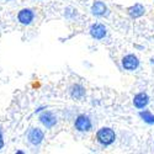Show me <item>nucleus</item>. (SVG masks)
Masks as SVG:
<instances>
[{"mask_svg": "<svg viewBox=\"0 0 154 154\" xmlns=\"http://www.w3.org/2000/svg\"><path fill=\"white\" fill-rule=\"evenodd\" d=\"M95 139L96 142L104 148H107V147H111L117 139V134L115 132L113 128L111 127H101L96 131L95 133Z\"/></svg>", "mask_w": 154, "mask_h": 154, "instance_id": "f257e3e1", "label": "nucleus"}, {"mask_svg": "<svg viewBox=\"0 0 154 154\" xmlns=\"http://www.w3.org/2000/svg\"><path fill=\"white\" fill-rule=\"evenodd\" d=\"M94 128L93 119L88 113H79L74 119V130L79 133H88L91 132Z\"/></svg>", "mask_w": 154, "mask_h": 154, "instance_id": "f03ea898", "label": "nucleus"}, {"mask_svg": "<svg viewBox=\"0 0 154 154\" xmlns=\"http://www.w3.org/2000/svg\"><path fill=\"white\" fill-rule=\"evenodd\" d=\"M27 142L33 147H40L45 140V132L38 127H31L27 131Z\"/></svg>", "mask_w": 154, "mask_h": 154, "instance_id": "7ed1b4c3", "label": "nucleus"}, {"mask_svg": "<svg viewBox=\"0 0 154 154\" xmlns=\"http://www.w3.org/2000/svg\"><path fill=\"white\" fill-rule=\"evenodd\" d=\"M38 120H40L41 125L47 128V130H52L53 127L57 126L58 123V117L57 115L53 112V111H49V110H46V111H42L38 116Z\"/></svg>", "mask_w": 154, "mask_h": 154, "instance_id": "20e7f679", "label": "nucleus"}, {"mask_svg": "<svg viewBox=\"0 0 154 154\" xmlns=\"http://www.w3.org/2000/svg\"><path fill=\"white\" fill-rule=\"evenodd\" d=\"M121 66L127 72H134L139 68L140 60L134 53H127L121 59Z\"/></svg>", "mask_w": 154, "mask_h": 154, "instance_id": "39448f33", "label": "nucleus"}, {"mask_svg": "<svg viewBox=\"0 0 154 154\" xmlns=\"http://www.w3.org/2000/svg\"><path fill=\"white\" fill-rule=\"evenodd\" d=\"M89 35L95 41H102L107 36V27L101 22H94L89 27Z\"/></svg>", "mask_w": 154, "mask_h": 154, "instance_id": "423d86ee", "label": "nucleus"}, {"mask_svg": "<svg viewBox=\"0 0 154 154\" xmlns=\"http://www.w3.org/2000/svg\"><path fill=\"white\" fill-rule=\"evenodd\" d=\"M68 94H69L70 99H73L75 101H84L86 97V89L80 83H74L69 86Z\"/></svg>", "mask_w": 154, "mask_h": 154, "instance_id": "0eeeda50", "label": "nucleus"}, {"mask_svg": "<svg viewBox=\"0 0 154 154\" xmlns=\"http://www.w3.org/2000/svg\"><path fill=\"white\" fill-rule=\"evenodd\" d=\"M90 12L95 17H106L110 14V10L109 6L102 0H96L90 6Z\"/></svg>", "mask_w": 154, "mask_h": 154, "instance_id": "6e6552de", "label": "nucleus"}, {"mask_svg": "<svg viewBox=\"0 0 154 154\" xmlns=\"http://www.w3.org/2000/svg\"><path fill=\"white\" fill-rule=\"evenodd\" d=\"M35 17H36L35 11L30 8H23L17 12V21L21 25H23V26H29V25H31L35 21Z\"/></svg>", "mask_w": 154, "mask_h": 154, "instance_id": "1a4fd4ad", "label": "nucleus"}, {"mask_svg": "<svg viewBox=\"0 0 154 154\" xmlns=\"http://www.w3.org/2000/svg\"><path fill=\"white\" fill-rule=\"evenodd\" d=\"M150 102V96L148 95V93L146 91H139L137 93L133 99H132V104L137 110H143L147 109Z\"/></svg>", "mask_w": 154, "mask_h": 154, "instance_id": "9d476101", "label": "nucleus"}, {"mask_svg": "<svg viewBox=\"0 0 154 154\" xmlns=\"http://www.w3.org/2000/svg\"><path fill=\"white\" fill-rule=\"evenodd\" d=\"M127 14L133 20L139 19L146 14V6L143 4H140V3H136V4H133L132 6H130L127 9Z\"/></svg>", "mask_w": 154, "mask_h": 154, "instance_id": "9b49d317", "label": "nucleus"}, {"mask_svg": "<svg viewBox=\"0 0 154 154\" xmlns=\"http://www.w3.org/2000/svg\"><path fill=\"white\" fill-rule=\"evenodd\" d=\"M138 116H139V119L142 120L144 123H147L149 126H154V113L150 110H147V109L139 110Z\"/></svg>", "mask_w": 154, "mask_h": 154, "instance_id": "f8f14e48", "label": "nucleus"}, {"mask_svg": "<svg viewBox=\"0 0 154 154\" xmlns=\"http://www.w3.org/2000/svg\"><path fill=\"white\" fill-rule=\"evenodd\" d=\"M3 147H4V131L2 126H0V149H3Z\"/></svg>", "mask_w": 154, "mask_h": 154, "instance_id": "ddd939ff", "label": "nucleus"}, {"mask_svg": "<svg viewBox=\"0 0 154 154\" xmlns=\"http://www.w3.org/2000/svg\"><path fill=\"white\" fill-rule=\"evenodd\" d=\"M16 153H17V154H23L25 152H23V150H16Z\"/></svg>", "mask_w": 154, "mask_h": 154, "instance_id": "4468645a", "label": "nucleus"}, {"mask_svg": "<svg viewBox=\"0 0 154 154\" xmlns=\"http://www.w3.org/2000/svg\"><path fill=\"white\" fill-rule=\"evenodd\" d=\"M4 2H11V0H4Z\"/></svg>", "mask_w": 154, "mask_h": 154, "instance_id": "2eb2a0df", "label": "nucleus"}]
</instances>
